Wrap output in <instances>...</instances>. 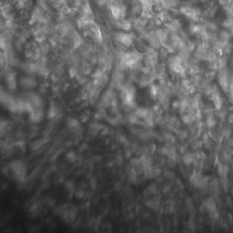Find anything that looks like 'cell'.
Listing matches in <instances>:
<instances>
[{
	"label": "cell",
	"mask_w": 233,
	"mask_h": 233,
	"mask_svg": "<svg viewBox=\"0 0 233 233\" xmlns=\"http://www.w3.org/2000/svg\"><path fill=\"white\" fill-rule=\"evenodd\" d=\"M207 124H208V126L209 127H213V126H215V124H216V121H215V119L213 118V117L210 116L208 117V120H207Z\"/></svg>",
	"instance_id": "8"
},
{
	"label": "cell",
	"mask_w": 233,
	"mask_h": 233,
	"mask_svg": "<svg viewBox=\"0 0 233 233\" xmlns=\"http://www.w3.org/2000/svg\"><path fill=\"white\" fill-rule=\"evenodd\" d=\"M10 167L13 174L17 179H22L25 177L26 168L21 162H14L12 165H10Z\"/></svg>",
	"instance_id": "1"
},
{
	"label": "cell",
	"mask_w": 233,
	"mask_h": 233,
	"mask_svg": "<svg viewBox=\"0 0 233 233\" xmlns=\"http://www.w3.org/2000/svg\"><path fill=\"white\" fill-rule=\"evenodd\" d=\"M29 117L31 121L33 122H39L43 117V110L41 107L38 108H32L29 110Z\"/></svg>",
	"instance_id": "3"
},
{
	"label": "cell",
	"mask_w": 233,
	"mask_h": 233,
	"mask_svg": "<svg viewBox=\"0 0 233 233\" xmlns=\"http://www.w3.org/2000/svg\"><path fill=\"white\" fill-rule=\"evenodd\" d=\"M69 128H78V122L75 119H70L69 120Z\"/></svg>",
	"instance_id": "7"
},
{
	"label": "cell",
	"mask_w": 233,
	"mask_h": 233,
	"mask_svg": "<svg viewBox=\"0 0 233 233\" xmlns=\"http://www.w3.org/2000/svg\"><path fill=\"white\" fill-rule=\"evenodd\" d=\"M218 4L223 7L227 5H230V0H218Z\"/></svg>",
	"instance_id": "9"
},
{
	"label": "cell",
	"mask_w": 233,
	"mask_h": 233,
	"mask_svg": "<svg viewBox=\"0 0 233 233\" xmlns=\"http://www.w3.org/2000/svg\"><path fill=\"white\" fill-rule=\"evenodd\" d=\"M116 38L119 43H121V44H123L125 46H129L133 41L132 35L131 34H126V33H118V34H117Z\"/></svg>",
	"instance_id": "2"
},
{
	"label": "cell",
	"mask_w": 233,
	"mask_h": 233,
	"mask_svg": "<svg viewBox=\"0 0 233 233\" xmlns=\"http://www.w3.org/2000/svg\"><path fill=\"white\" fill-rule=\"evenodd\" d=\"M20 84L24 88H33L36 85V82L34 78L29 77H24L20 80Z\"/></svg>",
	"instance_id": "4"
},
{
	"label": "cell",
	"mask_w": 233,
	"mask_h": 233,
	"mask_svg": "<svg viewBox=\"0 0 233 233\" xmlns=\"http://www.w3.org/2000/svg\"><path fill=\"white\" fill-rule=\"evenodd\" d=\"M7 85H8V88L12 89V90H15L16 89V87H17V80H16V78H15V75L14 74H10L7 78Z\"/></svg>",
	"instance_id": "5"
},
{
	"label": "cell",
	"mask_w": 233,
	"mask_h": 233,
	"mask_svg": "<svg viewBox=\"0 0 233 233\" xmlns=\"http://www.w3.org/2000/svg\"><path fill=\"white\" fill-rule=\"evenodd\" d=\"M193 160H194V158H193V155H192V154L188 153V154H186V155L183 157V161H184V163L186 164V165H189Z\"/></svg>",
	"instance_id": "6"
}]
</instances>
